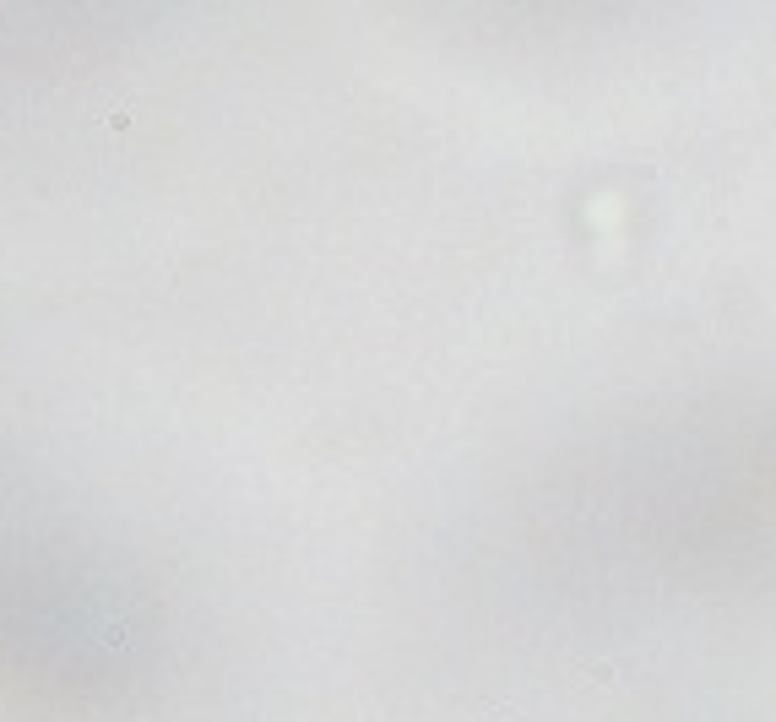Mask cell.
Here are the masks:
<instances>
[{
    "label": "cell",
    "mask_w": 776,
    "mask_h": 722,
    "mask_svg": "<svg viewBox=\"0 0 776 722\" xmlns=\"http://www.w3.org/2000/svg\"><path fill=\"white\" fill-rule=\"evenodd\" d=\"M103 125H109V131H131V109H109Z\"/></svg>",
    "instance_id": "6da1fadb"
}]
</instances>
